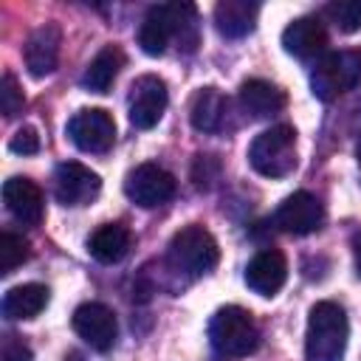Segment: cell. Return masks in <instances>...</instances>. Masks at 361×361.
<instances>
[{
	"instance_id": "cell-1",
	"label": "cell",
	"mask_w": 361,
	"mask_h": 361,
	"mask_svg": "<svg viewBox=\"0 0 361 361\" xmlns=\"http://www.w3.org/2000/svg\"><path fill=\"white\" fill-rule=\"evenodd\" d=\"M350 338L347 313L336 302H316L307 316L305 330V358L307 361H341Z\"/></svg>"
},
{
	"instance_id": "cell-2",
	"label": "cell",
	"mask_w": 361,
	"mask_h": 361,
	"mask_svg": "<svg viewBox=\"0 0 361 361\" xmlns=\"http://www.w3.org/2000/svg\"><path fill=\"white\" fill-rule=\"evenodd\" d=\"M248 164L262 178H285L296 169V130L276 124L262 130L248 147Z\"/></svg>"
},
{
	"instance_id": "cell-3",
	"label": "cell",
	"mask_w": 361,
	"mask_h": 361,
	"mask_svg": "<svg viewBox=\"0 0 361 361\" xmlns=\"http://www.w3.org/2000/svg\"><path fill=\"white\" fill-rule=\"evenodd\" d=\"M209 338L214 344L217 353L231 355V358H243L251 355L259 344V327L254 322V316L240 307V305H226L220 307L212 322H209Z\"/></svg>"
},
{
	"instance_id": "cell-4",
	"label": "cell",
	"mask_w": 361,
	"mask_h": 361,
	"mask_svg": "<svg viewBox=\"0 0 361 361\" xmlns=\"http://www.w3.org/2000/svg\"><path fill=\"white\" fill-rule=\"evenodd\" d=\"M195 25V6L189 3H164L152 6L138 28V45L147 56H161L169 45L172 37H180L183 42V28Z\"/></svg>"
},
{
	"instance_id": "cell-5",
	"label": "cell",
	"mask_w": 361,
	"mask_h": 361,
	"mask_svg": "<svg viewBox=\"0 0 361 361\" xmlns=\"http://www.w3.org/2000/svg\"><path fill=\"white\" fill-rule=\"evenodd\" d=\"M361 82V51H330L324 54L310 73L313 96L333 102L336 96L353 90Z\"/></svg>"
},
{
	"instance_id": "cell-6",
	"label": "cell",
	"mask_w": 361,
	"mask_h": 361,
	"mask_svg": "<svg viewBox=\"0 0 361 361\" xmlns=\"http://www.w3.org/2000/svg\"><path fill=\"white\" fill-rule=\"evenodd\" d=\"M217 259H220L217 240L203 226H183L169 240V262L189 276L209 274L217 265Z\"/></svg>"
},
{
	"instance_id": "cell-7",
	"label": "cell",
	"mask_w": 361,
	"mask_h": 361,
	"mask_svg": "<svg viewBox=\"0 0 361 361\" xmlns=\"http://www.w3.org/2000/svg\"><path fill=\"white\" fill-rule=\"evenodd\" d=\"M68 135L82 152H107L116 141V121L102 107H85L68 121Z\"/></svg>"
},
{
	"instance_id": "cell-8",
	"label": "cell",
	"mask_w": 361,
	"mask_h": 361,
	"mask_svg": "<svg viewBox=\"0 0 361 361\" xmlns=\"http://www.w3.org/2000/svg\"><path fill=\"white\" fill-rule=\"evenodd\" d=\"M124 195L135 206L152 209V206L166 203L175 195V178L158 164H138L135 169H130L124 180Z\"/></svg>"
},
{
	"instance_id": "cell-9",
	"label": "cell",
	"mask_w": 361,
	"mask_h": 361,
	"mask_svg": "<svg viewBox=\"0 0 361 361\" xmlns=\"http://www.w3.org/2000/svg\"><path fill=\"white\" fill-rule=\"evenodd\" d=\"M166 102H169V93L161 76L155 73L138 76L130 87V124L138 130L155 127L166 110Z\"/></svg>"
},
{
	"instance_id": "cell-10",
	"label": "cell",
	"mask_w": 361,
	"mask_h": 361,
	"mask_svg": "<svg viewBox=\"0 0 361 361\" xmlns=\"http://www.w3.org/2000/svg\"><path fill=\"white\" fill-rule=\"evenodd\" d=\"M73 330L76 336L99 353H107L118 338V322L113 310L102 302H85L73 310Z\"/></svg>"
},
{
	"instance_id": "cell-11",
	"label": "cell",
	"mask_w": 361,
	"mask_h": 361,
	"mask_svg": "<svg viewBox=\"0 0 361 361\" xmlns=\"http://www.w3.org/2000/svg\"><path fill=\"white\" fill-rule=\"evenodd\" d=\"M102 189V178L79 161H65L54 172V195L62 206H85Z\"/></svg>"
},
{
	"instance_id": "cell-12",
	"label": "cell",
	"mask_w": 361,
	"mask_h": 361,
	"mask_svg": "<svg viewBox=\"0 0 361 361\" xmlns=\"http://www.w3.org/2000/svg\"><path fill=\"white\" fill-rule=\"evenodd\" d=\"M322 220H324V209H322L319 197L310 192L288 195L274 214V223L288 234H310L322 226Z\"/></svg>"
},
{
	"instance_id": "cell-13",
	"label": "cell",
	"mask_w": 361,
	"mask_h": 361,
	"mask_svg": "<svg viewBox=\"0 0 361 361\" xmlns=\"http://www.w3.org/2000/svg\"><path fill=\"white\" fill-rule=\"evenodd\" d=\"M288 279V259L276 248H262L245 265V285L259 296H274Z\"/></svg>"
},
{
	"instance_id": "cell-14",
	"label": "cell",
	"mask_w": 361,
	"mask_h": 361,
	"mask_svg": "<svg viewBox=\"0 0 361 361\" xmlns=\"http://www.w3.org/2000/svg\"><path fill=\"white\" fill-rule=\"evenodd\" d=\"M59 42H62V34L54 23H45L39 25L37 31H31L25 48H23V56H25V68L31 76H48L56 62H59Z\"/></svg>"
},
{
	"instance_id": "cell-15",
	"label": "cell",
	"mask_w": 361,
	"mask_h": 361,
	"mask_svg": "<svg viewBox=\"0 0 361 361\" xmlns=\"http://www.w3.org/2000/svg\"><path fill=\"white\" fill-rule=\"evenodd\" d=\"M324 45H327V34L316 17H296L282 31V48H285V54H290L296 59H310V56L322 54Z\"/></svg>"
},
{
	"instance_id": "cell-16",
	"label": "cell",
	"mask_w": 361,
	"mask_h": 361,
	"mask_svg": "<svg viewBox=\"0 0 361 361\" xmlns=\"http://www.w3.org/2000/svg\"><path fill=\"white\" fill-rule=\"evenodd\" d=\"M3 203L23 226H37L42 220V192L28 178H8L3 183Z\"/></svg>"
},
{
	"instance_id": "cell-17",
	"label": "cell",
	"mask_w": 361,
	"mask_h": 361,
	"mask_svg": "<svg viewBox=\"0 0 361 361\" xmlns=\"http://www.w3.org/2000/svg\"><path fill=\"white\" fill-rule=\"evenodd\" d=\"M228 99L217 87H200L189 104V121L197 133H217L226 124Z\"/></svg>"
},
{
	"instance_id": "cell-18",
	"label": "cell",
	"mask_w": 361,
	"mask_h": 361,
	"mask_svg": "<svg viewBox=\"0 0 361 361\" xmlns=\"http://www.w3.org/2000/svg\"><path fill=\"white\" fill-rule=\"evenodd\" d=\"M257 14H259L257 3H248V0H220L214 6V25H217V31L223 37L240 39V37L254 31Z\"/></svg>"
},
{
	"instance_id": "cell-19",
	"label": "cell",
	"mask_w": 361,
	"mask_h": 361,
	"mask_svg": "<svg viewBox=\"0 0 361 361\" xmlns=\"http://www.w3.org/2000/svg\"><path fill=\"white\" fill-rule=\"evenodd\" d=\"M240 104L251 118H268L285 107V90L265 79H245L240 85Z\"/></svg>"
},
{
	"instance_id": "cell-20",
	"label": "cell",
	"mask_w": 361,
	"mask_h": 361,
	"mask_svg": "<svg viewBox=\"0 0 361 361\" xmlns=\"http://www.w3.org/2000/svg\"><path fill=\"white\" fill-rule=\"evenodd\" d=\"M130 228L121 226V223H104L99 226L90 237H87V251L93 259L104 262V265H113L118 259H124V254L130 251Z\"/></svg>"
},
{
	"instance_id": "cell-21",
	"label": "cell",
	"mask_w": 361,
	"mask_h": 361,
	"mask_svg": "<svg viewBox=\"0 0 361 361\" xmlns=\"http://www.w3.org/2000/svg\"><path fill=\"white\" fill-rule=\"evenodd\" d=\"M48 305V288L39 282H25V285H14L6 290L3 296V316L8 319H34L45 310Z\"/></svg>"
},
{
	"instance_id": "cell-22",
	"label": "cell",
	"mask_w": 361,
	"mask_h": 361,
	"mask_svg": "<svg viewBox=\"0 0 361 361\" xmlns=\"http://www.w3.org/2000/svg\"><path fill=\"white\" fill-rule=\"evenodd\" d=\"M124 65V54L116 45H104L82 73V87L90 93H107Z\"/></svg>"
},
{
	"instance_id": "cell-23",
	"label": "cell",
	"mask_w": 361,
	"mask_h": 361,
	"mask_svg": "<svg viewBox=\"0 0 361 361\" xmlns=\"http://www.w3.org/2000/svg\"><path fill=\"white\" fill-rule=\"evenodd\" d=\"M25 259H28V243L11 231H3L0 234V274H11Z\"/></svg>"
},
{
	"instance_id": "cell-24",
	"label": "cell",
	"mask_w": 361,
	"mask_h": 361,
	"mask_svg": "<svg viewBox=\"0 0 361 361\" xmlns=\"http://www.w3.org/2000/svg\"><path fill=\"white\" fill-rule=\"evenodd\" d=\"M327 17L336 23L338 31L353 34L361 28V0H333L327 6Z\"/></svg>"
},
{
	"instance_id": "cell-25",
	"label": "cell",
	"mask_w": 361,
	"mask_h": 361,
	"mask_svg": "<svg viewBox=\"0 0 361 361\" xmlns=\"http://www.w3.org/2000/svg\"><path fill=\"white\" fill-rule=\"evenodd\" d=\"M0 110L8 118L23 110V90L11 73H3V79H0Z\"/></svg>"
},
{
	"instance_id": "cell-26",
	"label": "cell",
	"mask_w": 361,
	"mask_h": 361,
	"mask_svg": "<svg viewBox=\"0 0 361 361\" xmlns=\"http://www.w3.org/2000/svg\"><path fill=\"white\" fill-rule=\"evenodd\" d=\"M8 149L17 152V155H34V152L39 149V135H37V130H34V127H20V130L11 135Z\"/></svg>"
},
{
	"instance_id": "cell-27",
	"label": "cell",
	"mask_w": 361,
	"mask_h": 361,
	"mask_svg": "<svg viewBox=\"0 0 361 361\" xmlns=\"http://www.w3.org/2000/svg\"><path fill=\"white\" fill-rule=\"evenodd\" d=\"M0 361H31V350L17 336H6L0 344Z\"/></svg>"
},
{
	"instance_id": "cell-28",
	"label": "cell",
	"mask_w": 361,
	"mask_h": 361,
	"mask_svg": "<svg viewBox=\"0 0 361 361\" xmlns=\"http://www.w3.org/2000/svg\"><path fill=\"white\" fill-rule=\"evenodd\" d=\"M353 259H355V271L361 274V234L353 237Z\"/></svg>"
},
{
	"instance_id": "cell-29",
	"label": "cell",
	"mask_w": 361,
	"mask_h": 361,
	"mask_svg": "<svg viewBox=\"0 0 361 361\" xmlns=\"http://www.w3.org/2000/svg\"><path fill=\"white\" fill-rule=\"evenodd\" d=\"M355 161H358V169H361V138L355 141Z\"/></svg>"
}]
</instances>
